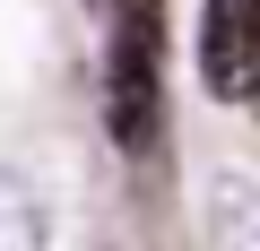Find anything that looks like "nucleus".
<instances>
[{"instance_id":"nucleus-1","label":"nucleus","mask_w":260,"mask_h":251,"mask_svg":"<svg viewBox=\"0 0 260 251\" xmlns=\"http://www.w3.org/2000/svg\"><path fill=\"white\" fill-rule=\"evenodd\" d=\"M104 130L130 165L165 156V0H113L104 9Z\"/></svg>"},{"instance_id":"nucleus-2","label":"nucleus","mask_w":260,"mask_h":251,"mask_svg":"<svg viewBox=\"0 0 260 251\" xmlns=\"http://www.w3.org/2000/svg\"><path fill=\"white\" fill-rule=\"evenodd\" d=\"M200 87L234 113H260V0L200 9Z\"/></svg>"},{"instance_id":"nucleus-3","label":"nucleus","mask_w":260,"mask_h":251,"mask_svg":"<svg viewBox=\"0 0 260 251\" xmlns=\"http://www.w3.org/2000/svg\"><path fill=\"white\" fill-rule=\"evenodd\" d=\"M200 208H208V242L217 251H260V182L251 173L217 165L208 191H200Z\"/></svg>"},{"instance_id":"nucleus-4","label":"nucleus","mask_w":260,"mask_h":251,"mask_svg":"<svg viewBox=\"0 0 260 251\" xmlns=\"http://www.w3.org/2000/svg\"><path fill=\"white\" fill-rule=\"evenodd\" d=\"M0 251H52V217H44V191L0 165Z\"/></svg>"}]
</instances>
